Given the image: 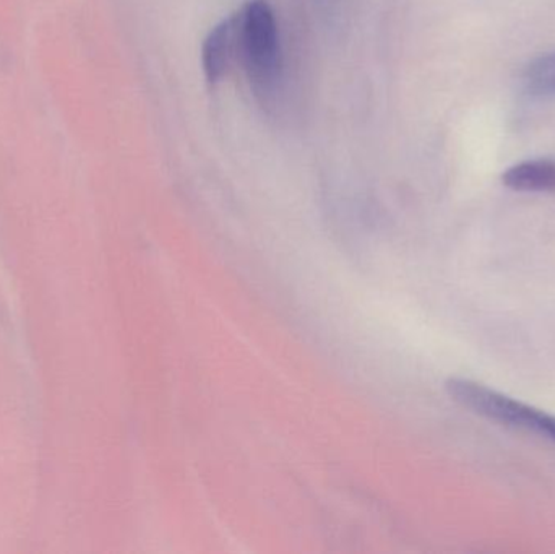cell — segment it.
Listing matches in <instances>:
<instances>
[{
  "label": "cell",
  "mask_w": 555,
  "mask_h": 554,
  "mask_svg": "<svg viewBox=\"0 0 555 554\" xmlns=\"http://www.w3.org/2000/svg\"><path fill=\"white\" fill-rule=\"evenodd\" d=\"M446 390L459 405L476 415L485 416L508 428L533 433L541 438L550 439L555 445V416L553 415H547L534 407L518 402L498 390L489 389L469 379H462V377H452L447 381Z\"/></svg>",
  "instance_id": "obj_2"
},
{
  "label": "cell",
  "mask_w": 555,
  "mask_h": 554,
  "mask_svg": "<svg viewBox=\"0 0 555 554\" xmlns=\"http://www.w3.org/2000/svg\"><path fill=\"white\" fill-rule=\"evenodd\" d=\"M240 16V64L260 100H272L281 77L280 33L267 0H249Z\"/></svg>",
  "instance_id": "obj_1"
},
{
  "label": "cell",
  "mask_w": 555,
  "mask_h": 554,
  "mask_svg": "<svg viewBox=\"0 0 555 554\" xmlns=\"http://www.w3.org/2000/svg\"><path fill=\"white\" fill-rule=\"evenodd\" d=\"M240 64V16L237 12L211 28L202 46V67L211 83L227 78Z\"/></svg>",
  "instance_id": "obj_3"
},
{
  "label": "cell",
  "mask_w": 555,
  "mask_h": 554,
  "mask_svg": "<svg viewBox=\"0 0 555 554\" xmlns=\"http://www.w3.org/2000/svg\"><path fill=\"white\" fill-rule=\"evenodd\" d=\"M502 182L512 191L555 194V159L538 158L518 163L504 172Z\"/></svg>",
  "instance_id": "obj_4"
},
{
  "label": "cell",
  "mask_w": 555,
  "mask_h": 554,
  "mask_svg": "<svg viewBox=\"0 0 555 554\" xmlns=\"http://www.w3.org/2000/svg\"><path fill=\"white\" fill-rule=\"evenodd\" d=\"M525 83L534 94H555V52L534 59L525 72Z\"/></svg>",
  "instance_id": "obj_5"
}]
</instances>
